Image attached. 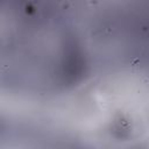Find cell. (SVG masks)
<instances>
[{"mask_svg":"<svg viewBox=\"0 0 149 149\" xmlns=\"http://www.w3.org/2000/svg\"><path fill=\"white\" fill-rule=\"evenodd\" d=\"M61 7H62V9H70L72 7V4L69 0H64V1L61 3Z\"/></svg>","mask_w":149,"mask_h":149,"instance_id":"obj_1","label":"cell"},{"mask_svg":"<svg viewBox=\"0 0 149 149\" xmlns=\"http://www.w3.org/2000/svg\"><path fill=\"white\" fill-rule=\"evenodd\" d=\"M100 3V0H87V4L90 6H97Z\"/></svg>","mask_w":149,"mask_h":149,"instance_id":"obj_2","label":"cell"}]
</instances>
